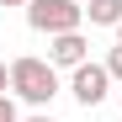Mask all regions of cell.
I'll return each mask as SVG.
<instances>
[{
	"mask_svg": "<svg viewBox=\"0 0 122 122\" xmlns=\"http://www.w3.org/2000/svg\"><path fill=\"white\" fill-rule=\"evenodd\" d=\"M85 16H90V27H122V0H90Z\"/></svg>",
	"mask_w": 122,
	"mask_h": 122,
	"instance_id": "obj_5",
	"label": "cell"
},
{
	"mask_svg": "<svg viewBox=\"0 0 122 122\" xmlns=\"http://www.w3.org/2000/svg\"><path fill=\"white\" fill-rule=\"evenodd\" d=\"M0 122H16V106H11V96H0Z\"/></svg>",
	"mask_w": 122,
	"mask_h": 122,
	"instance_id": "obj_7",
	"label": "cell"
},
{
	"mask_svg": "<svg viewBox=\"0 0 122 122\" xmlns=\"http://www.w3.org/2000/svg\"><path fill=\"white\" fill-rule=\"evenodd\" d=\"M5 90H11V64L0 58V96H5Z\"/></svg>",
	"mask_w": 122,
	"mask_h": 122,
	"instance_id": "obj_8",
	"label": "cell"
},
{
	"mask_svg": "<svg viewBox=\"0 0 122 122\" xmlns=\"http://www.w3.org/2000/svg\"><path fill=\"white\" fill-rule=\"evenodd\" d=\"M27 122H53V117H27Z\"/></svg>",
	"mask_w": 122,
	"mask_h": 122,
	"instance_id": "obj_10",
	"label": "cell"
},
{
	"mask_svg": "<svg viewBox=\"0 0 122 122\" xmlns=\"http://www.w3.org/2000/svg\"><path fill=\"white\" fill-rule=\"evenodd\" d=\"M0 5H32V0H0Z\"/></svg>",
	"mask_w": 122,
	"mask_h": 122,
	"instance_id": "obj_9",
	"label": "cell"
},
{
	"mask_svg": "<svg viewBox=\"0 0 122 122\" xmlns=\"http://www.w3.org/2000/svg\"><path fill=\"white\" fill-rule=\"evenodd\" d=\"M27 21H32V32L64 37V32H80L85 5H74V0H32V5H27Z\"/></svg>",
	"mask_w": 122,
	"mask_h": 122,
	"instance_id": "obj_2",
	"label": "cell"
},
{
	"mask_svg": "<svg viewBox=\"0 0 122 122\" xmlns=\"http://www.w3.org/2000/svg\"><path fill=\"white\" fill-rule=\"evenodd\" d=\"M11 90L27 101V106H48L58 96V69L48 58H11Z\"/></svg>",
	"mask_w": 122,
	"mask_h": 122,
	"instance_id": "obj_1",
	"label": "cell"
},
{
	"mask_svg": "<svg viewBox=\"0 0 122 122\" xmlns=\"http://www.w3.org/2000/svg\"><path fill=\"white\" fill-rule=\"evenodd\" d=\"M117 43H122V27H117Z\"/></svg>",
	"mask_w": 122,
	"mask_h": 122,
	"instance_id": "obj_11",
	"label": "cell"
},
{
	"mask_svg": "<svg viewBox=\"0 0 122 122\" xmlns=\"http://www.w3.org/2000/svg\"><path fill=\"white\" fill-rule=\"evenodd\" d=\"M48 64H53V69H80V64H90V43H85V32L48 37Z\"/></svg>",
	"mask_w": 122,
	"mask_h": 122,
	"instance_id": "obj_4",
	"label": "cell"
},
{
	"mask_svg": "<svg viewBox=\"0 0 122 122\" xmlns=\"http://www.w3.org/2000/svg\"><path fill=\"white\" fill-rule=\"evenodd\" d=\"M106 90H112L106 64H80V69L69 74V96L80 101V106H101V101H106Z\"/></svg>",
	"mask_w": 122,
	"mask_h": 122,
	"instance_id": "obj_3",
	"label": "cell"
},
{
	"mask_svg": "<svg viewBox=\"0 0 122 122\" xmlns=\"http://www.w3.org/2000/svg\"><path fill=\"white\" fill-rule=\"evenodd\" d=\"M106 74H112V80H122V43L106 53Z\"/></svg>",
	"mask_w": 122,
	"mask_h": 122,
	"instance_id": "obj_6",
	"label": "cell"
}]
</instances>
